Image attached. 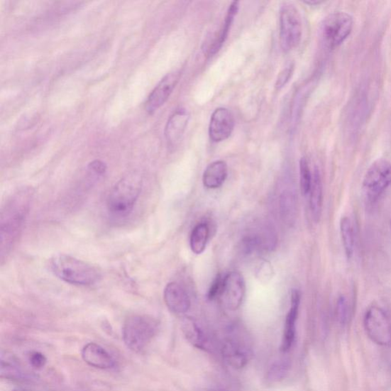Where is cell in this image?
<instances>
[{"label":"cell","instance_id":"obj_31","mask_svg":"<svg viewBox=\"0 0 391 391\" xmlns=\"http://www.w3.org/2000/svg\"><path fill=\"white\" fill-rule=\"evenodd\" d=\"M257 273L258 274L259 279L265 280L267 282V280L272 278L273 268L269 263L264 262L260 265Z\"/></svg>","mask_w":391,"mask_h":391},{"label":"cell","instance_id":"obj_9","mask_svg":"<svg viewBox=\"0 0 391 391\" xmlns=\"http://www.w3.org/2000/svg\"><path fill=\"white\" fill-rule=\"evenodd\" d=\"M246 292L244 277L238 272L225 275L221 297L224 304L232 310L238 309L243 302Z\"/></svg>","mask_w":391,"mask_h":391},{"label":"cell","instance_id":"obj_33","mask_svg":"<svg viewBox=\"0 0 391 391\" xmlns=\"http://www.w3.org/2000/svg\"><path fill=\"white\" fill-rule=\"evenodd\" d=\"M390 224H391V223H390Z\"/></svg>","mask_w":391,"mask_h":391},{"label":"cell","instance_id":"obj_10","mask_svg":"<svg viewBox=\"0 0 391 391\" xmlns=\"http://www.w3.org/2000/svg\"><path fill=\"white\" fill-rule=\"evenodd\" d=\"M235 128V119L229 110L224 107L215 109L209 126V135L212 142L225 141L232 135Z\"/></svg>","mask_w":391,"mask_h":391},{"label":"cell","instance_id":"obj_1","mask_svg":"<svg viewBox=\"0 0 391 391\" xmlns=\"http://www.w3.org/2000/svg\"><path fill=\"white\" fill-rule=\"evenodd\" d=\"M33 198L31 188L18 189L4 206L0 220L1 259L7 258L21 234Z\"/></svg>","mask_w":391,"mask_h":391},{"label":"cell","instance_id":"obj_25","mask_svg":"<svg viewBox=\"0 0 391 391\" xmlns=\"http://www.w3.org/2000/svg\"><path fill=\"white\" fill-rule=\"evenodd\" d=\"M314 176L310 170L308 160L306 158H302L299 160V185L300 189L304 195L309 194L312 189Z\"/></svg>","mask_w":391,"mask_h":391},{"label":"cell","instance_id":"obj_14","mask_svg":"<svg viewBox=\"0 0 391 391\" xmlns=\"http://www.w3.org/2000/svg\"><path fill=\"white\" fill-rule=\"evenodd\" d=\"M82 356L89 366L98 369L108 370L116 367V360L103 346L89 343L84 346Z\"/></svg>","mask_w":391,"mask_h":391},{"label":"cell","instance_id":"obj_27","mask_svg":"<svg viewBox=\"0 0 391 391\" xmlns=\"http://www.w3.org/2000/svg\"><path fill=\"white\" fill-rule=\"evenodd\" d=\"M225 275H218L211 286H210L207 297L210 300H214L217 297H221L224 284Z\"/></svg>","mask_w":391,"mask_h":391},{"label":"cell","instance_id":"obj_4","mask_svg":"<svg viewBox=\"0 0 391 391\" xmlns=\"http://www.w3.org/2000/svg\"><path fill=\"white\" fill-rule=\"evenodd\" d=\"M158 331V321L146 315L128 317L123 327V338L126 347L141 353L151 344Z\"/></svg>","mask_w":391,"mask_h":391},{"label":"cell","instance_id":"obj_7","mask_svg":"<svg viewBox=\"0 0 391 391\" xmlns=\"http://www.w3.org/2000/svg\"><path fill=\"white\" fill-rule=\"evenodd\" d=\"M353 28V18L346 13H334L328 16L321 26V35L325 45L335 48L343 43Z\"/></svg>","mask_w":391,"mask_h":391},{"label":"cell","instance_id":"obj_6","mask_svg":"<svg viewBox=\"0 0 391 391\" xmlns=\"http://www.w3.org/2000/svg\"><path fill=\"white\" fill-rule=\"evenodd\" d=\"M391 185V163L380 159L370 166L363 180V192L370 203H375Z\"/></svg>","mask_w":391,"mask_h":391},{"label":"cell","instance_id":"obj_20","mask_svg":"<svg viewBox=\"0 0 391 391\" xmlns=\"http://www.w3.org/2000/svg\"><path fill=\"white\" fill-rule=\"evenodd\" d=\"M182 331L190 344L199 349H209V339L194 319L189 317L185 318L182 321Z\"/></svg>","mask_w":391,"mask_h":391},{"label":"cell","instance_id":"obj_5","mask_svg":"<svg viewBox=\"0 0 391 391\" xmlns=\"http://www.w3.org/2000/svg\"><path fill=\"white\" fill-rule=\"evenodd\" d=\"M280 45L285 53L292 52L302 41V17L292 4H285L280 9Z\"/></svg>","mask_w":391,"mask_h":391},{"label":"cell","instance_id":"obj_23","mask_svg":"<svg viewBox=\"0 0 391 391\" xmlns=\"http://www.w3.org/2000/svg\"><path fill=\"white\" fill-rule=\"evenodd\" d=\"M340 233L347 258L353 257L356 245L355 228L352 220L348 216L341 219Z\"/></svg>","mask_w":391,"mask_h":391},{"label":"cell","instance_id":"obj_2","mask_svg":"<svg viewBox=\"0 0 391 391\" xmlns=\"http://www.w3.org/2000/svg\"><path fill=\"white\" fill-rule=\"evenodd\" d=\"M143 182L142 175L136 172L119 180L107 198L109 214L119 219L129 216L141 194Z\"/></svg>","mask_w":391,"mask_h":391},{"label":"cell","instance_id":"obj_8","mask_svg":"<svg viewBox=\"0 0 391 391\" xmlns=\"http://www.w3.org/2000/svg\"><path fill=\"white\" fill-rule=\"evenodd\" d=\"M364 326L368 336L379 346H387L391 342V323L382 308H369L364 317Z\"/></svg>","mask_w":391,"mask_h":391},{"label":"cell","instance_id":"obj_18","mask_svg":"<svg viewBox=\"0 0 391 391\" xmlns=\"http://www.w3.org/2000/svg\"><path fill=\"white\" fill-rule=\"evenodd\" d=\"M1 378L18 382H32L36 376L27 372L15 359L2 354Z\"/></svg>","mask_w":391,"mask_h":391},{"label":"cell","instance_id":"obj_16","mask_svg":"<svg viewBox=\"0 0 391 391\" xmlns=\"http://www.w3.org/2000/svg\"><path fill=\"white\" fill-rule=\"evenodd\" d=\"M238 1H233L230 4L222 26L220 27L218 33H216L212 42H210L206 48V53L209 56H214L223 47L226 41L230 29L233 26L235 17L238 14Z\"/></svg>","mask_w":391,"mask_h":391},{"label":"cell","instance_id":"obj_32","mask_svg":"<svg viewBox=\"0 0 391 391\" xmlns=\"http://www.w3.org/2000/svg\"><path fill=\"white\" fill-rule=\"evenodd\" d=\"M13 391H31V390H28L23 389V388H17V389L13 390Z\"/></svg>","mask_w":391,"mask_h":391},{"label":"cell","instance_id":"obj_29","mask_svg":"<svg viewBox=\"0 0 391 391\" xmlns=\"http://www.w3.org/2000/svg\"><path fill=\"white\" fill-rule=\"evenodd\" d=\"M294 71V65H290L288 67H285L282 72L278 75L275 87L277 89H280L285 87L287 84L290 82V78H292Z\"/></svg>","mask_w":391,"mask_h":391},{"label":"cell","instance_id":"obj_19","mask_svg":"<svg viewBox=\"0 0 391 391\" xmlns=\"http://www.w3.org/2000/svg\"><path fill=\"white\" fill-rule=\"evenodd\" d=\"M228 176V166L224 160H216L209 164L203 175V184L207 189H217L225 183Z\"/></svg>","mask_w":391,"mask_h":391},{"label":"cell","instance_id":"obj_15","mask_svg":"<svg viewBox=\"0 0 391 391\" xmlns=\"http://www.w3.org/2000/svg\"><path fill=\"white\" fill-rule=\"evenodd\" d=\"M189 120V114L186 109H180L167 120L165 136L170 146L175 145L183 137Z\"/></svg>","mask_w":391,"mask_h":391},{"label":"cell","instance_id":"obj_22","mask_svg":"<svg viewBox=\"0 0 391 391\" xmlns=\"http://www.w3.org/2000/svg\"><path fill=\"white\" fill-rule=\"evenodd\" d=\"M209 227L206 223L198 224L190 235L189 245L192 252L196 255L202 254L208 243Z\"/></svg>","mask_w":391,"mask_h":391},{"label":"cell","instance_id":"obj_26","mask_svg":"<svg viewBox=\"0 0 391 391\" xmlns=\"http://www.w3.org/2000/svg\"><path fill=\"white\" fill-rule=\"evenodd\" d=\"M336 316L342 324L347 323L349 317V305L346 297L340 296L336 304Z\"/></svg>","mask_w":391,"mask_h":391},{"label":"cell","instance_id":"obj_13","mask_svg":"<svg viewBox=\"0 0 391 391\" xmlns=\"http://www.w3.org/2000/svg\"><path fill=\"white\" fill-rule=\"evenodd\" d=\"M164 299L170 312L182 315L186 314L192 305L186 290L177 282L167 285L164 292Z\"/></svg>","mask_w":391,"mask_h":391},{"label":"cell","instance_id":"obj_21","mask_svg":"<svg viewBox=\"0 0 391 391\" xmlns=\"http://www.w3.org/2000/svg\"><path fill=\"white\" fill-rule=\"evenodd\" d=\"M309 206L315 221L318 222L322 213L323 187L317 168L314 170L313 183L309 192Z\"/></svg>","mask_w":391,"mask_h":391},{"label":"cell","instance_id":"obj_28","mask_svg":"<svg viewBox=\"0 0 391 391\" xmlns=\"http://www.w3.org/2000/svg\"><path fill=\"white\" fill-rule=\"evenodd\" d=\"M87 170L89 175L97 179L106 174L107 166L102 160H95L89 164Z\"/></svg>","mask_w":391,"mask_h":391},{"label":"cell","instance_id":"obj_12","mask_svg":"<svg viewBox=\"0 0 391 391\" xmlns=\"http://www.w3.org/2000/svg\"><path fill=\"white\" fill-rule=\"evenodd\" d=\"M290 307L287 314L284 334L280 350L287 353L292 348L296 338V323L300 304V293L297 290H292L290 297Z\"/></svg>","mask_w":391,"mask_h":391},{"label":"cell","instance_id":"obj_11","mask_svg":"<svg viewBox=\"0 0 391 391\" xmlns=\"http://www.w3.org/2000/svg\"><path fill=\"white\" fill-rule=\"evenodd\" d=\"M180 73L175 72L167 74L150 94L145 104V109L149 114H154L162 107L172 94L179 82Z\"/></svg>","mask_w":391,"mask_h":391},{"label":"cell","instance_id":"obj_17","mask_svg":"<svg viewBox=\"0 0 391 391\" xmlns=\"http://www.w3.org/2000/svg\"><path fill=\"white\" fill-rule=\"evenodd\" d=\"M222 352L226 362L234 368H243L248 363V350L235 340H227L224 344Z\"/></svg>","mask_w":391,"mask_h":391},{"label":"cell","instance_id":"obj_3","mask_svg":"<svg viewBox=\"0 0 391 391\" xmlns=\"http://www.w3.org/2000/svg\"><path fill=\"white\" fill-rule=\"evenodd\" d=\"M50 265L53 273L68 284L89 286L96 284L101 278L96 267L71 255H55Z\"/></svg>","mask_w":391,"mask_h":391},{"label":"cell","instance_id":"obj_30","mask_svg":"<svg viewBox=\"0 0 391 391\" xmlns=\"http://www.w3.org/2000/svg\"><path fill=\"white\" fill-rule=\"evenodd\" d=\"M28 362L35 369H42L47 363V358L45 356L38 351H33L28 355Z\"/></svg>","mask_w":391,"mask_h":391},{"label":"cell","instance_id":"obj_24","mask_svg":"<svg viewBox=\"0 0 391 391\" xmlns=\"http://www.w3.org/2000/svg\"><path fill=\"white\" fill-rule=\"evenodd\" d=\"M290 364L287 359L276 360L268 370L266 375L267 382L275 384L282 382L289 374Z\"/></svg>","mask_w":391,"mask_h":391}]
</instances>
